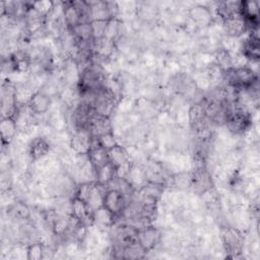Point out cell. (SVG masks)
Masks as SVG:
<instances>
[{"mask_svg": "<svg viewBox=\"0 0 260 260\" xmlns=\"http://www.w3.org/2000/svg\"><path fill=\"white\" fill-rule=\"evenodd\" d=\"M222 22H223L224 31L226 32V35L229 37H232V38H237V37L243 35L245 32V30L247 29L246 22H245L244 18L241 16V14L234 15V16L223 20Z\"/></svg>", "mask_w": 260, "mask_h": 260, "instance_id": "obj_13", "label": "cell"}, {"mask_svg": "<svg viewBox=\"0 0 260 260\" xmlns=\"http://www.w3.org/2000/svg\"><path fill=\"white\" fill-rule=\"evenodd\" d=\"M18 131L16 121L13 118H2L0 123V135L2 144H9Z\"/></svg>", "mask_w": 260, "mask_h": 260, "instance_id": "obj_14", "label": "cell"}, {"mask_svg": "<svg viewBox=\"0 0 260 260\" xmlns=\"http://www.w3.org/2000/svg\"><path fill=\"white\" fill-rule=\"evenodd\" d=\"M27 106L35 115L46 114L51 106V98L43 90L35 91Z\"/></svg>", "mask_w": 260, "mask_h": 260, "instance_id": "obj_10", "label": "cell"}, {"mask_svg": "<svg viewBox=\"0 0 260 260\" xmlns=\"http://www.w3.org/2000/svg\"><path fill=\"white\" fill-rule=\"evenodd\" d=\"M257 30L258 28L251 30L250 36L242 46L244 57L251 61H258L259 59V37Z\"/></svg>", "mask_w": 260, "mask_h": 260, "instance_id": "obj_12", "label": "cell"}, {"mask_svg": "<svg viewBox=\"0 0 260 260\" xmlns=\"http://www.w3.org/2000/svg\"><path fill=\"white\" fill-rule=\"evenodd\" d=\"M116 98V94L107 85L100 88L95 92L92 101V108L95 114L110 117L117 105Z\"/></svg>", "mask_w": 260, "mask_h": 260, "instance_id": "obj_2", "label": "cell"}, {"mask_svg": "<svg viewBox=\"0 0 260 260\" xmlns=\"http://www.w3.org/2000/svg\"><path fill=\"white\" fill-rule=\"evenodd\" d=\"M220 238L226 253L235 257L242 253L245 240L244 236L238 229L232 226H225L221 229Z\"/></svg>", "mask_w": 260, "mask_h": 260, "instance_id": "obj_3", "label": "cell"}, {"mask_svg": "<svg viewBox=\"0 0 260 260\" xmlns=\"http://www.w3.org/2000/svg\"><path fill=\"white\" fill-rule=\"evenodd\" d=\"M117 177V170L113 164L108 161L95 171V182L107 186L113 179Z\"/></svg>", "mask_w": 260, "mask_h": 260, "instance_id": "obj_16", "label": "cell"}, {"mask_svg": "<svg viewBox=\"0 0 260 260\" xmlns=\"http://www.w3.org/2000/svg\"><path fill=\"white\" fill-rule=\"evenodd\" d=\"M50 147V143L45 137L38 136L30 140L28 144V154L32 160H39L49 154Z\"/></svg>", "mask_w": 260, "mask_h": 260, "instance_id": "obj_11", "label": "cell"}, {"mask_svg": "<svg viewBox=\"0 0 260 260\" xmlns=\"http://www.w3.org/2000/svg\"><path fill=\"white\" fill-rule=\"evenodd\" d=\"M87 130L89 131L91 136H95V137H99L108 132H113V127H112L110 117H105V116L94 114L89 120Z\"/></svg>", "mask_w": 260, "mask_h": 260, "instance_id": "obj_9", "label": "cell"}, {"mask_svg": "<svg viewBox=\"0 0 260 260\" xmlns=\"http://www.w3.org/2000/svg\"><path fill=\"white\" fill-rule=\"evenodd\" d=\"M121 21L115 17V18H110L107 22L106 30H105V38H108L110 40L116 41V39L120 36L121 34Z\"/></svg>", "mask_w": 260, "mask_h": 260, "instance_id": "obj_19", "label": "cell"}, {"mask_svg": "<svg viewBox=\"0 0 260 260\" xmlns=\"http://www.w3.org/2000/svg\"><path fill=\"white\" fill-rule=\"evenodd\" d=\"M45 247L43 243L36 241L27 245L26 247V259L28 260H40L44 258Z\"/></svg>", "mask_w": 260, "mask_h": 260, "instance_id": "obj_18", "label": "cell"}, {"mask_svg": "<svg viewBox=\"0 0 260 260\" xmlns=\"http://www.w3.org/2000/svg\"><path fill=\"white\" fill-rule=\"evenodd\" d=\"M92 215H93V223H96L98 225L103 226V228L112 226L114 224L115 218H116V216L113 215L104 206H101L98 209L93 210Z\"/></svg>", "mask_w": 260, "mask_h": 260, "instance_id": "obj_17", "label": "cell"}, {"mask_svg": "<svg viewBox=\"0 0 260 260\" xmlns=\"http://www.w3.org/2000/svg\"><path fill=\"white\" fill-rule=\"evenodd\" d=\"M92 136L87 129L75 130L70 138V146L77 154H87L91 146Z\"/></svg>", "mask_w": 260, "mask_h": 260, "instance_id": "obj_6", "label": "cell"}, {"mask_svg": "<svg viewBox=\"0 0 260 260\" xmlns=\"http://www.w3.org/2000/svg\"><path fill=\"white\" fill-rule=\"evenodd\" d=\"M8 214L15 220L25 221L30 217V210L28 206L22 201H13L7 206Z\"/></svg>", "mask_w": 260, "mask_h": 260, "instance_id": "obj_15", "label": "cell"}, {"mask_svg": "<svg viewBox=\"0 0 260 260\" xmlns=\"http://www.w3.org/2000/svg\"><path fill=\"white\" fill-rule=\"evenodd\" d=\"M189 18L198 26H205L212 22L213 16L210 8L203 4H195L188 9Z\"/></svg>", "mask_w": 260, "mask_h": 260, "instance_id": "obj_8", "label": "cell"}, {"mask_svg": "<svg viewBox=\"0 0 260 260\" xmlns=\"http://www.w3.org/2000/svg\"><path fill=\"white\" fill-rule=\"evenodd\" d=\"M108 20H91L90 21L93 40L103 38L105 36V30H106Z\"/></svg>", "mask_w": 260, "mask_h": 260, "instance_id": "obj_21", "label": "cell"}, {"mask_svg": "<svg viewBox=\"0 0 260 260\" xmlns=\"http://www.w3.org/2000/svg\"><path fill=\"white\" fill-rule=\"evenodd\" d=\"M127 203L128 201L126 195L120 190L115 188L106 190L103 198V206L116 217H119L123 214Z\"/></svg>", "mask_w": 260, "mask_h": 260, "instance_id": "obj_4", "label": "cell"}, {"mask_svg": "<svg viewBox=\"0 0 260 260\" xmlns=\"http://www.w3.org/2000/svg\"><path fill=\"white\" fill-rule=\"evenodd\" d=\"M159 241L160 233L151 224L141 228L137 232V242L145 252H149L154 249Z\"/></svg>", "mask_w": 260, "mask_h": 260, "instance_id": "obj_5", "label": "cell"}, {"mask_svg": "<svg viewBox=\"0 0 260 260\" xmlns=\"http://www.w3.org/2000/svg\"><path fill=\"white\" fill-rule=\"evenodd\" d=\"M191 187L194 192L202 194L212 188V179L205 167H197L191 176Z\"/></svg>", "mask_w": 260, "mask_h": 260, "instance_id": "obj_7", "label": "cell"}, {"mask_svg": "<svg viewBox=\"0 0 260 260\" xmlns=\"http://www.w3.org/2000/svg\"><path fill=\"white\" fill-rule=\"evenodd\" d=\"M223 72V77L228 82V86L237 91L248 89L254 83L258 82L257 75L254 70L247 66L231 67Z\"/></svg>", "mask_w": 260, "mask_h": 260, "instance_id": "obj_1", "label": "cell"}, {"mask_svg": "<svg viewBox=\"0 0 260 260\" xmlns=\"http://www.w3.org/2000/svg\"><path fill=\"white\" fill-rule=\"evenodd\" d=\"M98 141H99V144L106 150H110L111 148H113L114 146H116L118 144L117 139L113 132H108V133H105V134L99 136Z\"/></svg>", "mask_w": 260, "mask_h": 260, "instance_id": "obj_20", "label": "cell"}]
</instances>
